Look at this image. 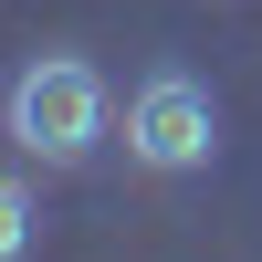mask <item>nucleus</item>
<instances>
[{"label": "nucleus", "instance_id": "obj_1", "mask_svg": "<svg viewBox=\"0 0 262 262\" xmlns=\"http://www.w3.org/2000/svg\"><path fill=\"white\" fill-rule=\"evenodd\" d=\"M95 137H105V74L84 53H42L11 84V147L42 158V168H84Z\"/></svg>", "mask_w": 262, "mask_h": 262}, {"label": "nucleus", "instance_id": "obj_3", "mask_svg": "<svg viewBox=\"0 0 262 262\" xmlns=\"http://www.w3.org/2000/svg\"><path fill=\"white\" fill-rule=\"evenodd\" d=\"M32 231H42V221H32V189L0 168V262H32Z\"/></svg>", "mask_w": 262, "mask_h": 262}, {"label": "nucleus", "instance_id": "obj_2", "mask_svg": "<svg viewBox=\"0 0 262 262\" xmlns=\"http://www.w3.org/2000/svg\"><path fill=\"white\" fill-rule=\"evenodd\" d=\"M126 158L147 179H189V168L221 158V105H210L200 74H147L126 95Z\"/></svg>", "mask_w": 262, "mask_h": 262}]
</instances>
